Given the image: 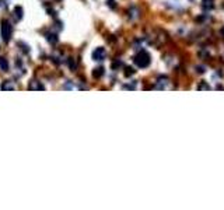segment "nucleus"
<instances>
[{
    "label": "nucleus",
    "mask_w": 224,
    "mask_h": 210,
    "mask_svg": "<svg viewBox=\"0 0 224 210\" xmlns=\"http://www.w3.org/2000/svg\"><path fill=\"white\" fill-rule=\"evenodd\" d=\"M135 65L137 67H146L150 65V55L144 51H140L137 55L135 56Z\"/></svg>",
    "instance_id": "f257e3e1"
},
{
    "label": "nucleus",
    "mask_w": 224,
    "mask_h": 210,
    "mask_svg": "<svg viewBox=\"0 0 224 210\" xmlns=\"http://www.w3.org/2000/svg\"><path fill=\"white\" fill-rule=\"evenodd\" d=\"M11 32H13L11 24L7 20H3L2 21V25H0V34H2V38H3L4 42H9V41H10Z\"/></svg>",
    "instance_id": "f03ea898"
},
{
    "label": "nucleus",
    "mask_w": 224,
    "mask_h": 210,
    "mask_svg": "<svg viewBox=\"0 0 224 210\" xmlns=\"http://www.w3.org/2000/svg\"><path fill=\"white\" fill-rule=\"evenodd\" d=\"M105 56H106V52L104 48H97L94 52H92V59L94 60H104L105 59Z\"/></svg>",
    "instance_id": "7ed1b4c3"
},
{
    "label": "nucleus",
    "mask_w": 224,
    "mask_h": 210,
    "mask_svg": "<svg viewBox=\"0 0 224 210\" xmlns=\"http://www.w3.org/2000/svg\"><path fill=\"white\" fill-rule=\"evenodd\" d=\"M23 14H24L23 7H20V6L14 7V18H16L17 21H20L21 18H23Z\"/></svg>",
    "instance_id": "20e7f679"
},
{
    "label": "nucleus",
    "mask_w": 224,
    "mask_h": 210,
    "mask_svg": "<svg viewBox=\"0 0 224 210\" xmlns=\"http://www.w3.org/2000/svg\"><path fill=\"white\" fill-rule=\"evenodd\" d=\"M28 88H30V90H45V87H43V85L41 84L39 81L32 80V81H31V84L28 85Z\"/></svg>",
    "instance_id": "39448f33"
},
{
    "label": "nucleus",
    "mask_w": 224,
    "mask_h": 210,
    "mask_svg": "<svg viewBox=\"0 0 224 210\" xmlns=\"http://www.w3.org/2000/svg\"><path fill=\"white\" fill-rule=\"evenodd\" d=\"M0 69L3 70V72L9 70V62H7V59L3 58V56H0Z\"/></svg>",
    "instance_id": "423d86ee"
},
{
    "label": "nucleus",
    "mask_w": 224,
    "mask_h": 210,
    "mask_svg": "<svg viewBox=\"0 0 224 210\" xmlns=\"http://www.w3.org/2000/svg\"><path fill=\"white\" fill-rule=\"evenodd\" d=\"M168 80L165 79V77H161V79H158V83L157 85H155V88H160V90H164L167 88V85H165V83H167Z\"/></svg>",
    "instance_id": "0eeeda50"
},
{
    "label": "nucleus",
    "mask_w": 224,
    "mask_h": 210,
    "mask_svg": "<svg viewBox=\"0 0 224 210\" xmlns=\"http://www.w3.org/2000/svg\"><path fill=\"white\" fill-rule=\"evenodd\" d=\"M202 6H203L206 10H210V9H213L214 7L213 0H203V2H202Z\"/></svg>",
    "instance_id": "6e6552de"
},
{
    "label": "nucleus",
    "mask_w": 224,
    "mask_h": 210,
    "mask_svg": "<svg viewBox=\"0 0 224 210\" xmlns=\"http://www.w3.org/2000/svg\"><path fill=\"white\" fill-rule=\"evenodd\" d=\"M14 88H16V87H14V84L11 81H6L2 84V90H4V91H6V90H14Z\"/></svg>",
    "instance_id": "1a4fd4ad"
},
{
    "label": "nucleus",
    "mask_w": 224,
    "mask_h": 210,
    "mask_svg": "<svg viewBox=\"0 0 224 210\" xmlns=\"http://www.w3.org/2000/svg\"><path fill=\"white\" fill-rule=\"evenodd\" d=\"M46 39L49 41L50 43H56L58 42V35L56 34H46Z\"/></svg>",
    "instance_id": "9d476101"
},
{
    "label": "nucleus",
    "mask_w": 224,
    "mask_h": 210,
    "mask_svg": "<svg viewBox=\"0 0 224 210\" xmlns=\"http://www.w3.org/2000/svg\"><path fill=\"white\" fill-rule=\"evenodd\" d=\"M102 74H104V69H102V67H97V69L92 70V76H94V77H97V79H98V77H101Z\"/></svg>",
    "instance_id": "9b49d317"
},
{
    "label": "nucleus",
    "mask_w": 224,
    "mask_h": 210,
    "mask_svg": "<svg viewBox=\"0 0 224 210\" xmlns=\"http://www.w3.org/2000/svg\"><path fill=\"white\" fill-rule=\"evenodd\" d=\"M133 73H135V70H133L132 67H128V69L125 70V76H132Z\"/></svg>",
    "instance_id": "f8f14e48"
},
{
    "label": "nucleus",
    "mask_w": 224,
    "mask_h": 210,
    "mask_svg": "<svg viewBox=\"0 0 224 210\" xmlns=\"http://www.w3.org/2000/svg\"><path fill=\"white\" fill-rule=\"evenodd\" d=\"M210 87H209L207 84H204V83H202L200 85H199V90H209Z\"/></svg>",
    "instance_id": "ddd939ff"
},
{
    "label": "nucleus",
    "mask_w": 224,
    "mask_h": 210,
    "mask_svg": "<svg viewBox=\"0 0 224 210\" xmlns=\"http://www.w3.org/2000/svg\"><path fill=\"white\" fill-rule=\"evenodd\" d=\"M67 63H69V66L72 67V69H76V65H74V62H73V59H69L67 60Z\"/></svg>",
    "instance_id": "4468645a"
},
{
    "label": "nucleus",
    "mask_w": 224,
    "mask_h": 210,
    "mask_svg": "<svg viewBox=\"0 0 224 210\" xmlns=\"http://www.w3.org/2000/svg\"><path fill=\"white\" fill-rule=\"evenodd\" d=\"M223 31H224V30H223Z\"/></svg>",
    "instance_id": "2eb2a0df"
}]
</instances>
